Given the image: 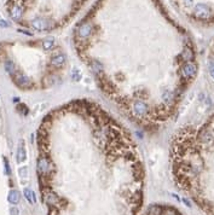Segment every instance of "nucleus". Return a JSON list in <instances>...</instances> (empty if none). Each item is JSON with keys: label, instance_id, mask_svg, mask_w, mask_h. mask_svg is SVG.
<instances>
[{"label": "nucleus", "instance_id": "obj_6", "mask_svg": "<svg viewBox=\"0 0 214 215\" xmlns=\"http://www.w3.org/2000/svg\"><path fill=\"white\" fill-rule=\"evenodd\" d=\"M24 159H26V150L23 146V141H21L18 151H17V162H23Z\"/></svg>", "mask_w": 214, "mask_h": 215}, {"label": "nucleus", "instance_id": "obj_1", "mask_svg": "<svg viewBox=\"0 0 214 215\" xmlns=\"http://www.w3.org/2000/svg\"><path fill=\"white\" fill-rule=\"evenodd\" d=\"M171 157L177 185L206 215H214V114L178 132Z\"/></svg>", "mask_w": 214, "mask_h": 215}, {"label": "nucleus", "instance_id": "obj_8", "mask_svg": "<svg viewBox=\"0 0 214 215\" xmlns=\"http://www.w3.org/2000/svg\"><path fill=\"white\" fill-rule=\"evenodd\" d=\"M5 69H6V71L9 74H13L15 73V64L11 61H7L5 63Z\"/></svg>", "mask_w": 214, "mask_h": 215}, {"label": "nucleus", "instance_id": "obj_4", "mask_svg": "<svg viewBox=\"0 0 214 215\" xmlns=\"http://www.w3.org/2000/svg\"><path fill=\"white\" fill-rule=\"evenodd\" d=\"M16 83L20 87H22V88H27V87L30 86V80H29L27 76L17 75V76H16Z\"/></svg>", "mask_w": 214, "mask_h": 215}, {"label": "nucleus", "instance_id": "obj_5", "mask_svg": "<svg viewBox=\"0 0 214 215\" xmlns=\"http://www.w3.org/2000/svg\"><path fill=\"white\" fill-rule=\"evenodd\" d=\"M208 73H209L210 79L214 82V47H213V51H212L209 59H208Z\"/></svg>", "mask_w": 214, "mask_h": 215}, {"label": "nucleus", "instance_id": "obj_10", "mask_svg": "<svg viewBox=\"0 0 214 215\" xmlns=\"http://www.w3.org/2000/svg\"><path fill=\"white\" fill-rule=\"evenodd\" d=\"M4 162H5V168H6V173H7V174H10V173H11V170H10V165H9V162H7V159H6V158H4Z\"/></svg>", "mask_w": 214, "mask_h": 215}, {"label": "nucleus", "instance_id": "obj_7", "mask_svg": "<svg viewBox=\"0 0 214 215\" xmlns=\"http://www.w3.org/2000/svg\"><path fill=\"white\" fill-rule=\"evenodd\" d=\"M23 193H24L26 200H27L30 204H33V203L37 202V200H35V195H34V192H33L32 190H29V189H24Z\"/></svg>", "mask_w": 214, "mask_h": 215}, {"label": "nucleus", "instance_id": "obj_11", "mask_svg": "<svg viewBox=\"0 0 214 215\" xmlns=\"http://www.w3.org/2000/svg\"><path fill=\"white\" fill-rule=\"evenodd\" d=\"M20 173H21V175L22 176H27V168L24 167V168H22L21 170H20Z\"/></svg>", "mask_w": 214, "mask_h": 215}, {"label": "nucleus", "instance_id": "obj_2", "mask_svg": "<svg viewBox=\"0 0 214 215\" xmlns=\"http://www.w3.org/2000/svg\"><path fill=\"white\" fill-rule=\"evenodd\" d=\"M51 1L52 0H47V18H46V26L48 29V16H50V9H51ZM57 1H63L64 3V9L68 20H70L79 10L80 7L85 4L87 0H57Z\"/></svg>", "mask_w": 214, "mask_h": 215}, {"label": "nucleus", "instance_id": "obj_3", "mask_svg": "<svg viewBox=\"0 0 214 215\" xmlns=\"http://www.w3.org/2000/svg\"><path fill=\"white\" fill-rule=\"evenodd\" d=\"M21 200V193L17 191V190H11L9 192V196H7V201L11 203V204H17Z\"/></svg>", "mask_w": 214, "mask_h": 215}, {"label": "nucleus", "instance_id": "obj_12", "mask_svg": "<svg viewBox=\"0 0 214 215\" xmlns=\"http://www.w3.org/2000/svg\"><path fill=\"white\" fill-rule=\"evenodd\" d=\"M0 26H3V27H7L9 24H7V23H5V21H3V20H1V21H0Z\"/></svg>", "mask_w": 214, "mask_h": 215}, {"label": "nucleus", "instance_id": "obj_9", "mask_svg": "<svg viewBox=\"0 0 214 215\" xmlns=\"http://www.w3.org/2000/svg\"><path fill=\"white\" fill-rule=\"evenodd\" d=\"M10 214H11V215H20V210L17 209L16 207H12V208L10 209Z\"/></svg>", "mask_w": 214, "mask_h": 215}]
</instances>
